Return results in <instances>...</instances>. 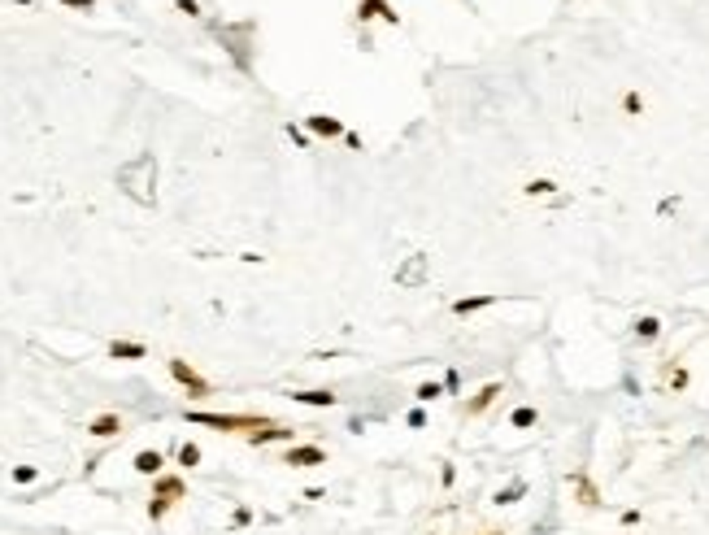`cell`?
I'll list each match as a JSON object with an SVG mask.
<instances>
[{"label": "cell", "instance_id": "25", "mask_svg": "<svg viewBox=\"0 0 709 535\" xmlns=\"http://www.w3.org/2000/svg\"><path fill=\"white\" fill-rule=\"evenodd\" d=\"M35 474H39L35 466H18V470H13V479H18V483H35Z\"/></svg>", "mask_w": 709, "mask_h": 535}, {"label": "cell", "instance_id": "28", "mask_svg": "<svg viewBox=\"0 0 709 535\" xmlns=\"http://www.w3.org/2000/svg\"><path fill=\"white\" fill-rule=\"evenodd\" d=\"M483 535H505V531H483Z\"/></svg>", "mask_w": 709, "mask_h": 535}, {"label": "cell", "instance_id": "15", "mask_svg": "<svg viewBox=\"0 0 709 535\" xmlns=\"http://www.w3.org/2000/svg\"><path fill=\"white\" fill-rule=\"evenodd\" d=\"M248 444H270V440H292V431L288 426H278V422H270L266 431H252V436H244Z\"/></svg>", "mask_w": 709, "mask_h": 535}, {"label": "cell", "instance_id": "21", "mask_svg": "<svg viewBox=\"0 0 709 535\" xmlns=\"http://www.w3.org/2000/svg\"><path fill=\"white\" fill-rule=\"evenodd\" d=\"M179 462H183V466H200V448H196V444H183V448H179Z\"/></svg>", "mask_w": 709, "mask_h": 535}, {"label": "cell", "instance_id": "7", "mask_svg": "<svg viewBox=\"0 0 709 535\" xmlns=\"http://www.w3.org/2000/svg\"><path fill=\"white\" fill-rule=\"evenodd\" d=\"M305 126H309L314 135H322V140H340V135H348V131H344V122H340V118H326V113L305 118Z\"/></svg>", "mask_w": 709, "mask_h": 535}, {"label": "cell", "instance_id": "1", "mask_svg": "<svg viewBox=\"0 0 709 535\" xmlns=\"http://www.w3.org/2000/svg\"><path fill=\"white\" fill-rule=\"evenodd\" d=\"M118 183L131 200H140V205H157V157L153 152H140L135 161H126L118 170Z\"/></svg>", "mask_w": 709, "mask_h": 535}, {"label": "cell", "instance_id": "24", "mask_svg": "<svg viewBox=\"0 0 709 535\" xmlns=\"http://www.w3.org/2000/svg\"><path fill=\"white\" fill-rule=\"evenodd\" d=\"M57 5H66V9H83V13H92V9H96V0H57Z\"/></svg>", "mask_w": 709, "mask_h": 535}, {"label": "cell", "instance_id": "10", "mask_svg": "<svg viewBox=\"0 0 709 535\" xmlns=\"http://www.w3.org/2000/svg\"><path fill=\"white\" fill-rule=\"evenodd\" d=\"M87 431H92L96 440H109V436H118V431H122V418H118V414H96Z\"/></svg>", "mask_w": 709, "mask_h": 535}, {"label": "cell", "instance_id": "12", "mask_svg": "<svg viewBox=\"0 0 709 535\" xmlns=\"http://www.w3.org/2000/svg\"><path fill=\"white\" fill-rule=\"evenodd\" d=\"M161 466H166V462H161V453H157V448H144V453H135V470H140V474L157 479V474H161Z\"/></svg>", "mask_w": 709, "mask_h": 535}, {"label": "cell", "instance_id": "19", "mask_svg": "<svg viewBox=\"0 0 709 535\" xmlns=\"http://www.w3.org/2000/svg\"><path fill=\"white\" fill-rule=\"evenodd\" d=\"M536 418H540V414L531 410V405H522V410H514V426H518V431H526V426H536Z\"/></svg>", "mask_w": 709, "mask_h": 535}, {"label": "cell", "instance_id": "9", "mask_svg": "<svg viewBox=\"0 0 709 535\" xmlns=\"http://www.w3.org/2000/svg\"><path fill=\"white\" fill-rule=\"evenodd\" d=\"M570 483H574V496H579V505H588V509H596L600 505V492H596V483L579 470V474H570Z\"/></svg>", "mask_w": 709, "mask_h": 535}, {"label": "cell", "instance_id": "5", "mask_svg": "<svg viewBox=\"0 0 709 535\" xmlns=\"http://www.w3.org/2000/svg\"><path fill=\"white\" fill-rule=\"evenodd\" d=\"M170 374H174V383H179V388H187V396H209L214 388H209V379H200L187 362H183V357H170Z\"/></svg>", "mask_w": 709, "mask_h": 535}, {"label": "cell", "instance_id": "14", "mask_svg": "<svg viewBox=\"0 0 709 535\" xmlns=\"http://www.w3.org/2000/svg\"><path fill=\"white\" fill-rule=\"evenodd\" d=\"M488 305H496L492 292H483V296H462V300H452V314H474V309H488Z\"/></svg>", "mask_w": 709, "mask_h": 535}, {"label": "cell", "instance_id": "26", "mask_svg": "<svg viewBox=\"0 0 709 535\" xmlns=\"http://www.w3.org/2000/svg\"><path fill=\"white\" fill-rule=\"evenodd\" d=\"M670 388H674V392L688 388V370H674V374H670Z\"/></svg>", "mask_w": 709, "mask_h": 535}, {"label": "cell", "instance_id": "17", "mask_svg": "<svg viewBox=\"0 0 709 535\" xmlns=\"http://www.w3.org/2000/svg\"><path fill=\"white\" fill-rule=\"evenodd\" d=\"M636 336L640 340H657V336H662V322H657V318H640L636 322Z\"/></svg>", "mask_w": 709, "mask_h": 535}, {"label": "cell", "instance_id": "11", "mask_svg": "<svg viewBox=\"0 0 709 535\" xmlns=\"http://www.w3.org/2000/svg\"><path fill=\"white\" fill-rule=\"evenodd\" d=\"M144 352H148V348L135 344V340H113V344H109V357H113V362H140Z\"/></svg>", "mask_w": 709, "mask_h": 535}, {"label": "cell", "instance_id": "23", "mask_svg": "<svg viewBox=\"0 0 709 535\" xmlns=\"http://www.w3.org/2000/svg\"><path fill=\"white\" fill-rule=\"evenodd\" d=\"M622 105H627V113H640V109H644V100H640V92H627V96H622Z\"/></svg>", "mask_w": 709, "mask_h": 535}, {"label": "cell", "instance_id": "6", "mask_svg": "<svg viewBox=\"0 0 709 535\" xmlns=\"http://www.w3.org/2000/svg\"><path fill=\"white\" fill-rule=\"evenodd\" d=\"M322 462H326V453L318 444H296L283 453V466H322Z\"/></svg>", "mask_w": 709, "mask_h": 535}, {"label": "cell", "instance_id": "16", "mask_svg": "<svg viewBox=\"0 0 709 535\" xmlns=\"http://www.w3.org/2000/svg\"><path fill=\"white\" fill-rule=\"evenodd\" d=\"M296 400L300 405H314V410H331V405H335V392H296Z\"/></svg>", "mask_w": 709, "mask_h": 535}, {"label": "cell", "instance_id": "13", "mask_svg": "<svg viewBox=\"0 0 709 535\" xmlns=\"http://www.w3.org/2000/svg\"><path fill=\"white\" fill-rule=\"evenodd\" d=\"M496 396H500V383H488V388L479 392L474 400H466V414H470V418H479V414H483V410H488V405H492Z\"/></svg>", "mask_w": 709, "mask_h": 535}, {"label": "cell", "instance_id": "4", "mask_svg": "<svg viewBox=\"0 0 709 535\" xmlns=\"http://www.w3.org/2000/svg\"><path fill=\"white\" fill-rule=\"evenodd\" d=\"M426 278H431V257H426V252H414V257H405L396 266V283L400 288H422Z\"/></svg>", "mask_w": 709, "mask_h": 535}, {"label": "cell", "instance_id": "22", "mask_svg": "<svg viewBox=\"0 0 709 535\" xmlns=\"http://www.w3.org/2000/svg\"><path fill=\"white\" fill-rule=\"evenodd\" d=\"M440 396H444L440 383H422V388H418V400H440Z\"/></svg>", "mask_w": 709, "mask_h": 535}, {"label": "cell", "instance_id": "18", "mask_svg": "<svg viewBox=\"0 0 709 535\" xmlns=\"http://www.w3.org/2000/svg\"><path fill=\"white\" fill-rule=\"evenodd\" d=\"M522 192H526V196H548V192H557V183H553V178H531Z\"/></svg>", "mask_w": 709, "mask_h": 535}, {"label": "cell", "instance_id": "27", "mask_svg": "<svg viewBox=\"0 0 709 535\" xmlns=\"http://www.w3.org/2000/svg\"><path fill=\"white\" fill-rule=\"evenodd\" d=\"M179 9H183V13H192V18L200 13V9H196V0H179Z\"/></svg>", "mask_w": 709, "mask_h": 535}, {"label": "cell", "instance_id": "2", "mask_svg": "<svg viewBox=\"0 0 709 535\" xmlns=\"http://www.w3.org/2000/svg\"><path fill=\"white\" fill-rule=\"evenodd\" d=\"M183 418L196 422V426H214V431H240V436H252V431H266L270 426V418H257V414H205V410H187Z\"/></svg>", "mask_w": 709, "mask_h": 535}, {"label": "cell", "instance_id": "8", "mask_svg": "<svg viewBox=\"0 0 709 535\" xmlns=\"http://www.w3.org/2000/svg\"><path fill=\"white\" fill-rule=\"evenodd\" d=\"M357 18H362V22H370V18H383V22H392V27H400V13L388 5V0H362Z\"/></svg>", "mask_w": 709, "mask_h": 535}, {"label": "cell", "instance_id": "20", "mask_svg": "<svg viewBox=\"0 0 709 535\" xmlns=\"http://www.w3.org/2000/svg\"><path fill=\"white\" fill-rule=\"evenodd\" d=\"M526 492V483H514V488H505V492H496V505H514L518 496Z\"/></svg>", "mask_w": 709, "mask_h": 535}, {"label": "cell", "instance_id": "3", "mask_svg": "<svg viewBox=\"0 0 709 535\" xmlns=\"http://www.w3.org/2000/svg\"><path fill=\"white\" fill-rule=\"evenodd\" d=\"M179 500H187V483L179 474H157L153 479V500H148V518L161 522Z\"/></svg>", "mask_w": 709, "mask_h": 535}]
</instances>
